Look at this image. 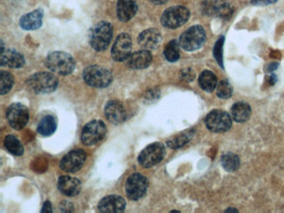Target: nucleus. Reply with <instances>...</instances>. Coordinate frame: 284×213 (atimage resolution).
<instances>
[{
  "label": "nucleus",
  "instance_id": "f3484780",
  "mask_svg": "<svg viewBox=\"0 0 284 213\" xmlns=\"http://www.w3.org/2000/svg\"><path fill=\"white\" fill-rule=\"evenodd\" d=\"M152 54L148 50H141L130 54L127 59V66L132 69H144L152 62Z\"/></svg>",
  "mask_w": 284,
  "mask_h": 213
},
{
  "label": "nucleus",
  "instance_id": "20e7f679",
  "mask_svg": "<svg viewBox=\"0 0 284 213\" xmlns=\"http://www.w3.org/2000/svg\"><path fill=\"white\" fill-rule=\"evenodd\" d=\"M205 40V30L200 25H194L183 33L179 43L186 51H195L202 47Z\"/></svg>",
  "mask_w": 284,
  "mask_h": 213
},
{
  "label": "nucleus",
  "instance_id": "c756f323",
  "mask_svg": "<svg viewBox=\"0 0 284 213\" xmlns=\"http://www.w3.org/2000/svg\"><path fill=\"white\" fill-rule=\"evenodd\" d=\"M234 93V88L232 87L231 83L227 80H222L217 86V95L220 98L227 99L231 98Z\"/></svg>",
  "mask_w": 284,
  "mask_h": 213
},
{
  "label": "nucleus",
  "instance_id": "a878e982",
  "mask_svg": "<svg viewBox=\"0 0 284 213\" xmlns=\"http://www.w3.org/2000/svg\"><path fill=\"white\" fill-rule=\"evenodd\" d=\"M56 129H57V123H56L55 118L51 115H47L43 117L40 123H38V133L43 136H50L53 134Z\"/></svg>",
  "mask_w": 284,
  "mask_h": 213
},
{
  "label": "nucleus",
  "instance_id": "9b49d317",
  "mask_svg": "<svg viewBox=\"0 0 284 213\" xmlns=\"http://www.w3.org/2000/svg\"><path fill=\"white\" fill-rule=\"evenodd\" d=\"M149 187V181L144 176L134 173L126 181V193L128 197L133 201L142 198Z\"/></svg>",
  "mask_w": 284,
  "mask_h": 213
},
{
  "label": "nucleus",
  "instance_id": "e433bc0d",
  "mask_svg": "<svg viewBox=\"0 0 284 213\" xmlns=\"http://www.w3.org/2000/svg\"><path fill=\"white\" fill-rule=\"evenodd\" d=\"M233 211L234 212H237V210H236V209H232V208H229V210H227L226 212H233Z\"/></svg>",
  "mask_w": 284,
  "mask_h": 213
},
{
  "label": "nucleus",
  "instance_id": "423d86ee",
  "mask_svg": "<svg viewBox=\"0 0 284 213\" xmlns=\"http://www.w3.org/2000/svg\"><path fill=\"white\" fill-rule=\"evenodd\" d=\"M190 17V11L184 6L168 8L162 15L161 23L167 29H177L187 23Z\"/></svg>",
  "mask_w": 284,
  "mask_h": 213
},
{
  "label": "nucleus",
  "instance_id": "72a5a7b5",
  "mask_svg": "<svg viewBox=\"0 0 284 213\" xmlns=\"http://www.w3.org/2000/svg\"><path fill=\"white\" fill-rule=\"evenodd\" d=\"M42 213H52V206L50 201H46L44 203V207L42 209Z\"/></svg>",
  "mask_w": 284,
  "mask_h": 213
},
{
  "label": "nucleus",
  "instance_id": "f8f14e48",
  "mask_svg": "<svg viewBox=\"0 0 284 213\" xmlns=\"http://www.w3.org/2000/svg\"><path fill=\"white\" fill-rule=\"evenodd\" d=\"M6 116L9 125L16 130L24 129L30 119L28 108L18 102L9 106L7 110Z\"/></svg>",
  "mask_w": 284,
  "mask_h": 213
},
{
  "label": "nucleus",
  "instance_id": "412c9836",
  "mask_svg": "<svg viewBox=\"0 0 284 213\" xmlns=\"http://www.w3.org/2000/svg\"><path fill=\"white\" fill-rule=\"evenodd\" d=\"M44 17V11L42 9H36L34 11L25 15L20 18L19 24L21 28L25 30H35L42 25Z\"/></svg>",
  "mask_w": 284,
  "mask_h": 213
},
{
  "label": "nucleus",
  "instance_id": "dca6fc26",
  "mask_svg": "<svg viewBox=\"0 0 284 213\" xmlns=\"http://www.w3.org/2000/svg\"><path fill=\"white\" fill-rule=\"evenodd\" d=\"M125 200L119 196L105 197L99 203V210L101 213H122L125 209Z\"/></svg>",
  "mask_w": 284,
  "mask_h": 213
},
{
  "label": "nucleus",
  "instance_id": "f257e3e1",
  "mask_svg": "<svg viewBox=\"0 0 284 213\" xmlns=\"http://www.w3.org/2000/svg\"><path fill=\"white\" fill-rule=\"evenodd\" d=\"M46 66L50 71L60 75H68L75 68L73 57L65 52H53L46 59Z\"/></svg>",
  "mask_w": 284,
  "mask_h": 213
},
{
  "label": "nucleus",
  "instance_id": "4468645a",
  "mask_svg": "<svg viewBox=\"0 0 284 213\" xmlns=\"http://www.w3.org/2000/svg\"><path fill=\"white\" fill-rule=\"evenodd\" d=\"M86 161V153L84 150L77 149L67 153L62 159L60 167L67 172H75L82 168Z\"/></svg>",
  "mask_w": 284,
  "mask_h": 213
},
{
  "label": "nucleus",
  "instance_id": "f704fd0d",
  "mask_svg": "<svg viewBox=\"0 0 284 213\" xmlns=\"http://www.w3.org/2000/svg\"><path fill=\"white\" fill-rule=\"evenodd\" d=\"M150 2L155 3V4H164V3H167L168 0H150Z\"/></svg>",
  "mask_w": 284,
  "mask_h": 213
},
{
  "label": "nucleus",
  "instance_id": "ddd939ff",
  "mask_svg": "<svg viewBox=\"0 0 284 213\" xmlns=\"http://www.w3.org/2000/svg\"><path fill=\"white\" fill-rule=\"evenodd\" d=\"M132 50V39L128 33L117 36L112 49V57L115 61L127 60Z\"/></svg>",
  "mask_w": 284,
  "mask_h": 213
},
{
  "label": "nucleus",
  "instance_id": "5701e85b",
  "mask_svg": "<svg viewBox=\"0 0 284 213\" xmlns=\"http://www.w3.org/2000/svg\"><path fill=\"white\" fill-rule=\"evenodd\" d=\"M251 107L246 102H238L231 108L232 118L237 123H245L251 116Z\"/></svg>",
  "mask_w": 284,
  "mask_h": 213
},
{
  "label": "nucleus",
  "instance_id": "bb28decb",
  "mask_svg": "<svg viewBox=\"0 0 284 213\" xmlns=\"http://www.w3.org/2000/svg\"><path fill=\"white\" fill-rule=\"evenodd\" d=\"M221 164L227 172H235L240 166V159L237 155L233 152H228L222 156Z\"/></svg>",
  "mask_w": 284,
  "mask_h": 213
},
{
  "label": "nucleus",
  "instance_id": "6e6552de",
  "mask_svg": "<svg viewBox=\"0 0 284 213\" xmlns=\"http://www.w3.org/2000/svg\"><path fill=\"white\" fill-rule=\"evenodd\" d=\"M107 129L103 122L100 120H93L85 125L81 134V140L84 145L91 146L100 143L105 137Z\"/></svg>",
  "mask_w": 284,
  "mask_h": 213
},
{
  "label": "nucleus",
  "instance_id": "393cba45",
  "mask_svg": "<svg viewBox=\"0 0 284 213\" xmlns=\"http://www.w3.org/2000/svg\"><path fill=\"white\" fill-rule=\"evenodd\" d=\"M194 132L195 130L190 129L184 132H182L181 134L177 135L172 139L167 141V146L169 147L170 148H180L186 145L188 142H190L191 139L194 137Z\"/></svg>",
  "mask_w": 284,
  "mask_h": 213
},
{
  "label": "nucleus",
  "instance_id": "39448f33",
  "mask_svg": "<svg viewBox=\"0 0 284 213\" xmlns=\"http://www.w3.org/2000/svg\"><path fill=\"white\" fill-rule=\"evenodd\" d=\"M28 84L37 94H50L57 88L59 81L52 73L42 72L30 77Z\"/></svg>",
  "mask_w": 284,
  "mask_h": 213
},
{
  "label": "nucleus",
  "instance_id": "9d476101",
  "mask_svg": "<svg viewBox=\"0 0 284 213\" xmlns=\"http://www.w3.org/2000/svg\"><path fill=\"white\" fill-rule=\"evenodd\" d=\"M202 9L204 15L223 19L231 18L234 13V9L229 3V0H203Z\"/></svg>",
  "mask_w": 284,
  "mask_h": 213
},
{
  "label": "nucleus",
  "instance_id": "473e14b6",
  "mask_svg": "<svg viewBox=\"0 0 284 213\" xmlns=\"http://www.w3.org/2000/svg\"><path fill=\"white\" fill-rule=\"evenodd\" d=\"M278 0H252V4L258 6H267L272 3H275Z\"/></svg>",
  "mask_w": 284,
  "mask_h": 213
},
{
  "label": "nucleus",
  "instance_id": "cd10ccee",
  "mask_svg": "<svg viewBox=\"0 0 284 213\" xmlns=\"http://www.w3.org/2000/svg\"><path fill=\"white\" fill-rule=\"evenodd\" d=\"M4 146L11 154L15 156H21L24 153V147L20 142L17 137L13 135H9L5 137Z\"/></svg>",
  "mask_w": 284,
  "mask_h": 213
},
{
  "label": "nucleus",
  "instance_id": "2f4dec72",
  "mask_svg": "<svg viewBox=\"0 0 284 213\" xmlns=\"http://www.w3.org/2000/svg\"><path fill=\"white\" fill-rule=\"evenodd\" d=\"M223 44H224V37L221 36L217 42L215 43L214 48V56L220 67L223 68Z\"/></svg>",
  "mask_w": 284,
  "mask_h": 213
},
{
  "label": "nucleus",
  "instance_id": "b1692460",
  "mask_svg": "<svg viewBox=\"0 0 284 213\" xmlns=\"http://www.w3.org/2000/svg\"><path fill=\"white\" fill-rule=\"evenodd\" d=\"M199 83H200V87L202 89L208 92V93H211L215 88H217V77L211 71H203L200 74Z\"/></svg>",
  "mask_w": 284,
  "mask_h": 213
},
{
  "label": "nucleus",
  "instance_id": "1a4fd4ad",
  "mask_svg": "<svg viewBox=\"0 0 284 213\" xmlns=\"http://www.w3.org/2000/svg\"><path fill=\"white\" fill-rule=\"evenodd\" d=\"M207 129L213 132H225L232 127V117L227 112L213 110L205 118Z\"/></svg>",
  "mask_w": 284,
  "mask_h": 213
},
{
  "label": "nucleus",
  "instance_id": "7c9ffc66",
  "mask_svg": "<svg viewBox=\"0 0 284 213\" xmlns=\"http://www.w3.org/2000/svg\"><path fill=\"white\" fill-rule=\"evenodd\" d=\"M14 84V78L10 73L5 71L1 72V94H8Z\"/></svg>",
  "mask_w": 284,
  "mask_h": 213
},
{
  "label": "nucleus",
  "instance_id": "2eb2a0df",
  "mask_svg": "<svg viewBox=\"0 0 284 213\" xmlns=\"http://www.w3.org/2000/svg\"><path fill=\"white\" fill-rule=\"evenodd\" d=\"M105 116L109 122L119 124L126 120L127 113L123 104L118 101L113 100L108 102L105 107Z\"/></svg>",
  "mask_w": 284,
  "mask_h": 213
},
{
  "label": "nucleus",
  "instance_id": "4be33fe9",
  "mask_svg": "<svg viewBox=\"0 0 284 213\" xmlns=\"http://www.w3.org/2000/svg\"><path fill=\"white\" fill-rule=\"evenodd\" d=\"M24 63H25V60H24V56L17 52L16 50H2V53H1L2 66L18 68V67H23Z\"/></svg>",
  "mask_w": 284,
  "mask_h": 213
},
{
  "label": "nucleus",
  "instance_id": "0eeeda50",
  "mask_svg": "<svg viewBox=\"0 0 284 213\" xmlns=\"http://www.w3.org/2000/svg\"><path fill=\"white\" fill-rule=\"evenodd\" d=\"M166 153L165 147L160 143H154L146 147L138 156L141 166L149 168L159 164Z\"/></svg>",
  "mask_w": 284,
  "mask_h": 213
},
{
  "label": "nucleus",
  "instance_id": "c9c22d12",
  "mask_svg": "<svg viewBox=\"0 0 284 213\" xmlns=\"http://www.w3.org/2000/svg\"><path fill=\"white\" fill-rule=\"evenodd\" d=\"M278 64H276V63H274V64H272V65H270L269 67H268V70L269 71L275 70V69H277V68H278Z\"/></svg>",
  "mask_w": 284,
  "mask_h": 213
},
{
  "label": "nucleus",
  "instance_id": "6ab92c4d",
  "mask_svg": "<svg viewBox=\"0 0 284 213\" xmlns=\"http://www.w3.org/2000/svg\"><path fill=\"white\" fill-rule=\"evenodd\" d=\"M138 44L145 49H153L161 42V33L155 29H150L141 33L138 36Z\"/></svg>",
  "mask_w": 284,
  "mask_h": 213
},
{
  "label": "nucleus",
  "instance_id": "7ed1b4c3",
  "mask_svg": "<svg viewBox=\"0 0 284 213\" xmlns=\"http://www.w3.org/2000/svg\"><path fill=\"white\" fill-rule=\"evenodd\" d=\"M84 79L87 84L94 88H106L112 82L113 77L105 67L92 65L84 71Z\"/></svg>",
  "mask_w": 284,
  "mask_h": 213
},
{
  "label": "nucleus",
  "instance_id": "c85d7f7f",
  "mask_svg": "<svg viewBox=\"0 0 284 213\" xmlns=\"http://www.w3.org/2000/svg\"><path fill=\"white\" fill-rule=\"evenodd\" d=\"M179 46H180L179 43L176 40H172L166 45L164 49V54L167 61L173 63L179 60L180 58Z\"/></svg>",
  "mask_w": 284,
  "mask_h": 213
},
{
  "label": "nucleus",
  "instance_id": "a211bd4d",
  "mask_svg": "<svg viewBox=\"0 0 284 213\" xmlns=\"http://www.w3.org/2000/svg\"><path fill=\"white\" fill-rule=\"evenodd\" d=\"M58 187L63 194L67 197H74L80 193L82 185L78 178L63 176L59 179Z\"/></svg>",
  "mask_w": 284,
  "mask_h": 213
},
{
  "label": "nucleus",
  "instance_id": "f03ea898",
  "mask_svg": "<svg viewBox=\"0 0 284 213\" xmlns=\"http://www.w3.org/2000/svg\"><path fill=\"white\" fill-rule=\"evenodd\" d=\"M113 37V27L108 22H100L92 29L90 44L96 51H103L109 47Z\"/></svg>",
  "mask_w": 284,
  "mask_h": 213
},
{
  "label": "nucleus",
  "instance_id": "aec40b11",
  "mask_svg": "<svg viewBox=\"0 0 284 213\" xmlns=\"http://www.w3.org/2000/svg\"><path fill=\"white\" fill-rule=\"evenodd\" d=\"M138 10L134 0H118L117 3V18L122 22L130 20Z\"/></svg>",
  "mask_w": 284,
  "mask_h": 213
}]
</instances>
